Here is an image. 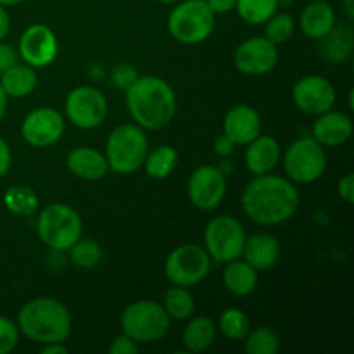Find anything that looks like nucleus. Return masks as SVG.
<instances>
[{"label":"nucleus","mask_w":354,"mask_h":354,"mask_svg":"<svg viewBox=\"0 0 354 354\" xmlns=\"http://www.w3.org/2000/svg\"><path fill=\"white\" fill-rule=\"evenodd\" d=\"M0 85L7 97L21 99L28 97L35 88H37V73L28 64H14L3 73H0Z\"/></svg>","instance_id":"393cba45"},{"label":"nucleus","mask_w":354,"mask_h":354,"mask_svg":"<svg viewBox=\"0 0 354 354\" xmlns=\"http://www.w3.org/2000/svg\"><path fill=\"white\" fill-rule=\"evenodd\" d=\"M244 341V349L248 354H277L280 351L279 335L268 327L252 328L248 332Z\"/></svg>","instance_id":"7c9ffc66"},{"label":"nucleus","mask_w":354,"mask_h":354,"mask_svg":"<svg viewBox=\"0 0 354 354\" xmlns=\"http://www.w3.org/2000/svg\"><path fill=\"white\" fill-rule=\"evenodd\" d=\"M282 159V149L273 137L258 135L254 140L248 144L245 151V166L252 175H265L270 173Z\"/></svg>","instance_id":"aec40b11"},{"label":"nucleus","mask_w":354,"mask_h":354,"mask_svg":"<svg viewBox=\"0 0 354 354\" xmlns=\"http://www.w3.org/2000/svg\"><path fill=\"white\" fill-rule=\"evenodd\" d=\"M137 78H138L137 69H135L133 66L127 64V62H124V64L116 66V68L113 69V75H111V80H113L114 85L121 90H127Z\"/></svg>","instance_id":"c9c22d12"},{"label":"nucleus","mask_w":354,"mask_h":354,"mask_svg":"<svg viewBox=\"0 0 354 354\" xmlns=\"http://www.w3.org/2000/svg\"><path fill=\"white\" fill-rule=\"evenodd\" d=\"M294 0H279V7H289L292 6Z\"/></svg>","instance_id":"09e8293b"},{"label":"nucleus","mask_w":354,"mask_h":354,"mask_svg":"<svg viewBox=\"0 0 354 354\" xmlns=\"http://www.w3.org/2000/svg\"><path fill=\"white\" fill-rule=\"evenodd\" d=\"M71 261L80 268H93L102 259V249L95 241L90 239H80L76 244L71 245Z\"/></svg>","instance_id":"473e14b6"},{"label":"nucleus","mask_w":354,"mask_h":354,"mask_svg":"<svg viewBox=\"0 0 354 354\" xmlns=\"http://www.w3.org/2000/svg\"><path fill=\"white\" fill-rule=\"evenodd\" d=\"M66 116L75 127L92 130L100 127L107 116V100L95 86L82 85L66 97Z\"/></svg>","instance_id":"9b49d317"},{"label":"nucleus","mask_w":354,"mask_h":354,"mask_svg":"<svg viewBox=\"0 0 354 354\" xmlns=\"http://www.w3.org/2000/svg\"><path fill=\"white\" fill-rule=\"evenodd\" d=\"M318 41L320 54L325 61L341 64L353 55L354 33L349 24H334V28Z\"/></svg>","instance_id":"5701e85b"},{"label":"nucleus","mask_w":354,"mask_h":354,"mask_svg":"<svg viewBox=\"0 0 354 354\" xmlns=\"http://www.w3.org/2000/svg\"><path fill=\"white\" fill-rule=\"evenodd\" d=\"M176 162H178V152L171 145H159L145 156V173L154 180H165L176 168Z\"/></svg>","instance_id":"bb28decb"},{"label":"nucleus","mask_w":354,"mask_h":354,"mask_svg":"<svg viewBox=\"0 0 354 354\" xmlns=\"http://www.w3.org/2000/svg\"><path fill=\"white\" fill-rule=\"evenodd\" d=\"M261 133V118L258 111L245 104L234 106L223 120V135L235 145H248Z\"/></svg>","instance_id":"f3484780"},{"label":"nucleus","mask_w":354,"mask_h":354,"mask_svg":"<svg viewBox=\"0 0 354 354\" xmlns=\"http://www.w3.org/2000/svg\"><path fill=\"white\" fill-rule=\"evenodd\" d=\"M66 165H68V169L73 175L82 180H88V182L104 178L109 171L106 156L97 151V149L88 147V145L73 149L68 154Z\"/></svg>","instance_id":"6ab92c4d"},{"label":"nucleus","mask_w":354,"mask_h":354,"mask_svg":"<svg viewBox=\"0 0 354 354\" xmlns=\"http://www.w3.org/2000/svg\"><path fill=\"white\" fill-rule=\"evenodd\" d=\"M337 192L344 203L348 204L354 203V176L351 173H348L344 178H341V182H339V187H337Z\"/></svg>","instance_id":"58836bf2"},{"label":"nucleus","mask_w":354,"mask_h":354,"mask_svg":"<svg viewBox=\"0 0 354 354\" xmlns=\"http://www.w3.org/2000/svg\"><path fill=\"white\" fill-rule=\"evenodd\" d=\"M204 244L211 259L228 263L241 258L245 244V232L241 221L234 216L213 218L204 230Z\"/></svg>","instance_id":"1a4fd4ad"},{"label":"nucleus","mask_w":354,"mask_h":354,"mask_svg":"<svg viewBox=\"0 0 354 354\" xmlns=\"http://www.w3.org/2000/svg\"><path fill=\"white\" fill-rule=\"evenodd\" d=\"M234 149L235 144L227 137V135H220V137H216V140H214L213 151L214 154L221 156V158H228V156L234 154Z\"/></svg>","instance_id":"ea45409f"},{"label":"nucleus","mask_w":354,"mask_h":354,"mask_svg":"<svg viewBox=\"0 0 354 354\" xmlns=\"http://www.w3.org/2000/svg\"><path fill=\"white\" fill-rule=\"evenodd\" d=\"M21 2H24V0H0V6L10 7V6H17V3Z\"/></svg>","instance_id":"de8ad7c7"},{"label":"nucleus","mask_w":354,"mask_h":354,"mask_svg":"<svg viewBox=\"0 0 354 354\" xmlns=\"http://www.w3.org/2000/svg\"><path fill=\"white\" fill-rule=\"evenodd\" d=\"M214 17L206 0H185L169 12L168 31L180 44H201L213 33Z\"/></svg>","instance_id":"423d86ee"},{"label":"nucleus","mask_w":354,"mask_h":354,"mask_svg":"<svg viewBox=\"0 0 354 354\" xmlns=\"http://www.w3.org/2000/svg\"><path fill=\"white\" fill-rule=\"evenodd\" d=\"M234 61L239 71L244 75H266L279 62V50L266 37H254L239 45Z\"/></svg>","instance_id":"2eb2a0df"},{"label":"nucleus","mask_w":354,"mask_h":354,"mask_svg":"<svg viewBox=\"0 0 354 354\" xmlns=\"http://www.w3.org/2000/svg\"><path fill=\"white\" fill-rule=\"evenodd\" d=\"M327 168L325 147L313 137H301L287 147L283 154V169L290 182L313 183Z\"/></svg>","instance_id":"6e6552de"},{"label":"nucleus","mask_w":354,"mask_h":354,"mask_svg":"<svg viewBox=\"0 0 354 354\" xmlns=\"http://www.w3.org/2000/svg\"><path fill=\"white\" fill-rule=\"evenodd\" d=\"M3 204L16 216H31L38 209V196L28 185H12L3 194Z\"/></svg>","instance_id":"cd10ccee"},{"label":"nucleus","mask_w":354,"mask_h":354,"mask_svg":"<svg viewBox=\"0 0 354 354\" xmlns=\"http://www.w3.org/2000/svg\"><path fill=\"white\" fill-rule=\"evenodd\" d=\"M292 100L304 114L320 116L334 107L335 88L324 76L308 75L294 85Z\"/></svg>","instance_id":"4468645a"},{"label":"nucleus","mask_w":354,"mask_h":354,"mask_svg":"<svg viewBox=\"0 0 354 354\" xmlns=\"http://www.w3.org/2000/svg\"><path fill=\"white\" fill-rule=\"evenodd\" d=\"M82 218L68 204L54 203L45 207L37 221L38 237L52 251H69L82 239Z\"/></svg>","instance_id":"39448f33"},{"label":"nucleus","mask_w":354,"mask_h":354,"mask_svg":"<svg viewBox=\"0 0 354 354\" xmlns=\"http://www.w3.org/2000/svg\"><path fill=\"white\" fill-rule=\"evenodd\" d=\"M223 283L235 296H249L258 287V272L249 263L234 259L228 261L223 270Z\"/></svg>","instance_id":"b1692460"},{"label":"nucleus","mask_w":354,"mask_h":354,"mask_svg":"<svg viewBox=\"0 0 354 354\" xmlns=\"http://www.w3.org/2000/svg\"><path fill=\"white\" fill-rule=\"evenodd\" d=\"M19 341V328L9 318L0 317V354H9L14 351Z\"/></svg>","instance_id":"f704fd0d"},{"label":"nucleus","mask_w":354,"mask_h":354,"mask_svg":"<svg viewBox=\"0 0 354 354\" xmlns=\"http://www.w3.org/2000/svg\"><path fill=\"white\" fill-rule=\"evenodd\" d=\"M242 209L259 225H280L299 209V192L289 178L256 175L242 192Z\"/></svg>","instance_id":"f257e3e1"},{"label":"nucleus","mask_w":354,"mask_h":354,"mask_svg":"<svg viewBox=\"0 0 354 354\" xmlns=\"http://www.w3.org/2000/svg\"><path fill=\"white\" fill-rule=\"evenodd\" d=\"M353 135V121L348 114L327 111L320 114L313 124V138L324 147H337Z\"/></svg>","instance_id":"a211bd4d"},{"label":"nucleus","mask_w":354,"mask_h":354,"mask_svg":"<svg viewBox=\"0 0 354 354\" xmlns=\"http://www.w3.org/2000/svg\"><path fill=\"white\" fill-rule=\"evenodd\" d=\"M280 242L270 234H256L252 237H245L244 261L249 263L256 272H265L273 268L280 258Z\"/></svg>","instance_id":"412c9836"},{"label":"nucleus","mask_w":354,"mask_h":354,"mask_svg":"<svg viewBox=\"0 0 354 354\" xmlns=\"http://www.w3.org/2000/svg\"><path fill=\"white\" fill-rule=\"evenodd\" d=\"M149 152V140L138 124H120L106 142V159L109 169L120 175H130L144 166Z\"/></svg>","instance_id":"20e7f679"},{"label":"nucleus","mask_w":354,"mask_h":354,"mask_svg":"<svg viewBox=\"0 0 354 354\" xmlns=\"http://www.w3.org/2000/svg\"><path fill=\"white\" fill-rule=\"evenodd\" d=\"M124 92L128 113L144 130H161L175 118V90L159 76H138Z\"/></svg>","instance_id":"f03ea898"},{"label":"nucleus","mask_w":354,"mask_h":354,"mask_svg":"<svg viewBox=\"0 0 354 354\" xmlns=\"http://www.w3.org/2000/svg\"><path fill=\"white\" fill-rule=\"evenodd\" d=\"M220 327L221 334L225 337L232 339V341H244L248 332L251 330V322H249L248 315L239 308H228L221 313L220 317Z\"/></svg>","instance_id":"2f4dec72"},{"label":"nucleus","mask_w":354,"mask_h":354,"mask_svg":"<svg viewBox=\"0 0 354 354\" xmlns=\"http://www.w3.org/2000/svg\"><path fill=\"white\" fill-rule=\"evenodd\" d=\"M68 348L64 346V342H54V344H45V348L41 349V354H66Z\"/></svg>","instance_id":"c03bdc74"},{"label":"nucleus","mask_w":354,"mask_h":354,"mask_svg":"<svg viewBox=\"0 0 354 354\" xmlns=\"http://www.w3.org/2000/svg\"><path fill=\"white\" fill-rule=\"evenodd\" d=\"M211 258L199 244H183L173 249L165 263V273L173 286L194 287L206 279Z\"/></svg>","instance_id":"9d476101"},{"label":"nucleus","mask_w":354,"mask_h":354,"mask_svg":"<svg viewBox=\"0 0 354 354\" xmlns=\"http://www.w3.org/2000/svg\"><path fill=\"white\" fill-rule=\"evenodd\" d=\"M17 328L38 344L64 342L71 334V315L61 301L38 297L21 308Z\"/></svg>","instance_id":"7ed1b4c3"},{"label":"nucleus","mask_w":354,"mask_h":354,"mask_svg":"<svg viewBox=\"0 0 354 354\" xmlns=\"http://www.w3.org/2000/svg\"><path fill=\"white\" fill-rule=\"evenodd\" d=\"M17 50L9 44H2L0 41V73H3L6 69H9L10 66H14L17 62Z\"/></svg>","instance_id":"4c0bfd02"},{"label":"nucleus","mask_w":354,"mask_h":354,"mask_svg":"<svg viewBox=\"0 0 354 354\" xmlns=\"http://www.w3.org/2000/svg\"><path fill=\"white\" fill-rule=\"evenodd\" d=\"M165 311L171 320H187L192 317L196 304L187 287L173 286L165 296Z\"/></svg>","instance_id":"c756f323"},{"label":"nucleus","mask_w":354,"mask_h":354,"mask_svg":"<svg viewBox=\"0 0 354 354\" xmlns=\"http://www.w3.org/2000/svg\"><path fill=\"white\" fill-rule=\"evenodd\" d=\"M19 55L31 68H45L57 57L59 45L54 31L45 24H31L19 40Z\"/></svg>","instance_id":"dca6fc26"},{"label":"nucleus","mask_w":354,"mask_h":354,"mask_svg":"<svg viewBox=\"0 0 354 354\" xmlns=\"http://www.w3.org/2000/svg\"><path fill=\"white\" fill-rule=\"evenodd\" d=\"M171 318L165 308L156 301H135L121 315V328L123 334L133 339L137 344L161 341L169 330Z\"/></svg>","instance_id":"0eeeda50"},{"label":"nucleus","mask_w":354,"mask_h":354,"mask_svg":"<svg viewBox=\"0 0 354 354\" xmlns=\"http://www.w3.org/2000/svg\"><path fill=\"white\" fill-rule=\"evenodd\" d=\"M190 203L203 211L218 207L227 194V178L220 168L211 165L194 169L187 185Z\"/></svg>","instance_id":"f8f14e48"},{"label":"nucleus","mask_w":354,"mask_h":354,"mask_svg":"<svg viewBox=\"0 0 354 354\" xmlns=\"http://www.w3.org/2000/svg\"><path fill=\"white\" fill-rule=\"evenodd\" d=\"M6 109H7V95L6 92H3L2 85H0V121H2L3 114H6Z\"/></svg>","instance_id":"a18cd8bd"},{"label":"nucleus","mask_w":354,"mask_h":354,"mask_svg":"<svg viewBox=\"0 0 354 354\" xmlns=\"http://www.w3.org/2000/svg\"><path fill=\"white\" fill-rule=\"evenodd\" d=\"M342 2H344L346 14H348L349 19H353V17H354V3H353V0H342Z\"/></svg>","instance_id":"49530a36"},{"label":"nucleus","mask_w":354,"mask_h":354,"mask_svg":"<svg viewBox=\"0 0 354 354\" xmlns=\"http://www.w3.org/2000/svg\"><path fill=\"white\" fill-rule=\"evenodd\" d=\"M335 24V12L325 0H313L301 12V31L311 40H320Z\"/></svg>","instance_id":"4be33fe9"},{"label":"nucleus","mask_w":354,"mask_h":354,"mask_svg":"<svg viewBox=\"0 0 354 354\" xmlns=\"http://www.w3.org/2000/svg\"><path fill=\"white\" fill-rule=\"evenodd\" d=\"M10 161H12V156H10L9 145H7V142L0 137V178L9 171Z\"/></svg>","instance_id":"a19ab883"},{"label":"nucleus","mask_w":354,"mask_h":354,"mask_svg":"<svg viewBox=\"0 0 354 354\" xmlns=\"http://www.w3.org/2000/svg\"><path fill=\"white\" fill-rule=\"evenodd\" d=\"M111 354H137L138 353V344L130 339L128 335H118L113 341L109 348Z\"/></svg>","instance_id":"e433bc0d"},{"label":"nucleus","mask_w":354,"mask_h":354,"mask_svg":"<svg viewBox=\"0 0 354 354\" xmlns=\"http://www.w3.org/2000/svg\"><path fill=\"white\" fill-rule=\"evenodd\" d=\"M156 2H161V3H173V2H176V0H156Z\"/></svg>","instance_id":"8fccbe9b"},{"label":"nucleus","mask_w":354,"mask_h":354,"mask_svg":"<svg viewBox=\"0 0 354 354\" xmlns=\"http://www.w3.org/2000/svg\"><path fill=\"white\" fill-rule=\"evenodd\" d=\"M296 30V23H294L292 16L287 12L282 14H273L268 21H266L265 28V37L275 45L283 44L289 40Z\"/></svg>","instance_id":"72a5a7b5"},{"label":"nucleus","mask_w":354,"mask_h":354,"mask_svg":"<svg viewBox=\"0 0 354 354\" xmlns=\"http://www.w3.org/2000/svg\"><path fill=\"white\" fill-rule=\"evenodd\" d=\"M216 339V325L211 318L197 317L189 322L183 330V346L185 351L203 353L209 348Z\"/></svg>","instance_id":"a878e982"},{"label":"nucleus","mask_w":354,"mask_h":354,"mask_svg":"<svg viewBox=\"0 0 354 354\" xmlns=\"http://www.w3.org/2000/svg\"><path fill=\"white\" fill-rule=\"evenodd\" d=\"M279 9V0H237L235 10L244 23L263 24Z\"/></svg>","instance_id":"c85d7f7f"},{"label":"nucleus","mask_w":354,"mask_h":354,"mask_svg":"<svg viewBox=\"0 0 354 354\" xmlns=\"http://www.w3.org/2000/svg\"><path fill=\"white\" fill-rule=\"evenodd\" d=\"M206 2L214 14H227L235 9L237 0H206Z\"/></svg>","instance_id":"79ce46f5"},{"label":"nucleus","mask_w":354,"mask_h":354,"mask_svg":"<svg viewBox=\"0 0 354 354\" xmlns=\"http://www.w3.org/2000/svg\"><path fill=\"white\" fill-rule=\"evenodd\" d=\"M9 28H10L9 14H7L6 7L0 6V41L7 37V33H9Z\"/></svg>","instance_id":"37998d69"},{"label":"nucleus","mask_w":354,"mask_h":354,"mask_svg":"<svg viewBox=\"0 0 354 354\" xmlns=\"http://www.w3.org/2000/svg\"><path fill=\"white\" fill-rule=\"evenodd\" d=\"M64 133V118L52 107L31 111L21 124V135L31 147H50Z\"/></svg>","instance_id":"ddd939ff"}]
</instances>
